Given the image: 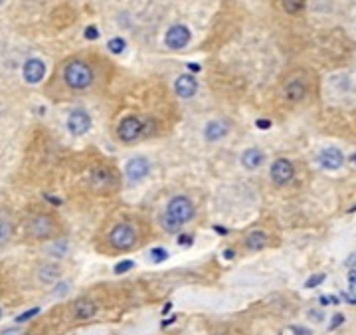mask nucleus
<instances>
[{
	"label": "nucleus",
	"mask_w": 356,
	"mask_h": 335,
	"mask_svg": "<svg viewBox=\"0 0 356 335\" xmlns=\"http://www.w3.org/2000/svg\"><path fill=\"white\" fill-rule=\"evenodd\" d=\"M63 78H65V84L69 88H73V90H85L91 84L93 74H91V70H89L87 64H83V62H71L65 68Z\"/></svg>",
	"instance_id": "nucleus-1"
},
{
	"label": "nucleus",
	"mask_w": 356,
	"mask_h": 335,
	"mask_svg": "<svg viewBox=\"0 0 356 335\" xmlns=\"http://www.w3.org/2000/svg\"><path fill=\"white\" fill-rule=\"evenodd\" d=\"M166 214H168L172 220H176L178 224H184L194 216V206H192V202H190L186 196H174V198L170 200V204H168Z\"/></svg>",
	"instance_id": "nucleus-2"
},
{
	"label": "nucleus",
	"mask_w": 356,
	"mask_h": 335,
	"mask_svg": "<svg viewBox=\"0 0 356 335\" xmlns=\"http://www.w3.org/2000/svg\"><path fill=\"white\" fill-rule=\"evenodd\" d=\"M109 240H111V244H113L115 248H119V250H127V248H131V246L135 244V240H137V232H135V228H133L131 224H127V222L117 224V226L113 228Z\"/></svg>",
	"instance_id": "nucleus-3"
},
{
	"label": "nucleus",
	"mask_w": 356,
	"mask_h": 335,
	"mask_svg": "<svg viewBox=\"0 0 356 335\" xmlns=\"http://www.w3.org/2000/svg\"><path fill=\"white\" fill-rule=\"evenodd\" d=\"M141 131H143V123L137 117H125L117 129L119 139H123V141H135Z\"/></svg>",
	"instance_id": "nucleus-4"
},
{
	"label": "nucleus",
	"mask_w": 356,
	"mask_h": 335,
	"mask_svg": "<svg viewBox=\"0 0 356 335\" xmlns=\"http://www.w3.org/2000/svg\"><path fill=\"white\" fill-rule=\"evenodd\" d=\"M188 40H190V32L184 26H172L168 30V34H166V46L172 48V50L184 48L188 44Z\"/></svg>",
	"instance_id": "nucleus-5"
},
{
	"label": "nucleus",
	"mask_w": 356,
	"mask_h": 335,
	"mask_svg": "<svg viewBox=\"0 0 356 335\" xmlns=\"http://www.w3.org/2000/svg\"><path fill=\"white\" fill-rule=\"evenodd\" d=\"M271 178L277 182V184H285L293 178V165L287 161V159H277L271 167Z\"/></svg>",
	"instance_id": "nucleus-6"
},
{
	"label": "nucleus",
	"mask_w": 356,
	"mask_h": 335,
	"mask_svg": "<svg viewBox=\"0 0 356 335\" xmlns=\"http://www.w3.org/2000/svg\"><path fill=\"white\" fill-rule=\"evenodd\" d=\"M89 127H91V117L85 112H73L67 119V129L75 135L85 133Z\"/></svg>",
	"instance_id": "nucleus-7"
},
{
	"label": "nucleus",
	"mask_w": 356,
	"mask_h": 335,
	"mask_svg": "<svg viewBox=\"0 0 356 335\" xmlns=\"http://www.w3.org/2000/svg\"><path fill=\"white\" fill-rule=\"evenodd\" d=\"M46 74V66L40 60H28L24 64V80L28 84H38Z\"/></svg>",
	"instance_id": "nucleus-8"
},
{
	"label": "nucleus",
	"mask_w": 356,
	"mask_h": 335,
	"mask_svg": "<svg viewBox=\"0 0 356 335\" xmlns=\"http://www.w3.org/2000/svg\"><path fill=\"white\" fill-rule=\"evenodd\" d=\"M149 172V161L143 159V157H137V159H131L127 163V176L133 178V180H141L145 178Z\"/></svg>",
	"instance_id": "nucleus-9"
},
{
	"label": "nucleus",
	"mask_w": 356,
	"mask_h": 335,
	"mask_svg": "<svg viewBox=\"0 0 356 335\" xmlns=\"http://www.w3.org/2000/svg\"><path fill=\"white\" fill-rule=\"evenodd\" d=\"M196 90H198V84L192 76H180L176 80V94L180 98H192L196 94Z\"/></svg>",
	"instance_id": "nucleus-10"
},
{
	"label": "nucleus",
	"mask_w": 356,
	"mask_h": 335,
	"mask_svg": "<svg viewBox=\"0 0 356 335\" xmlns=\"http://www.w3.org/2000/svg\"><path fill=\"white\" fill-rule=\"evenodd\" d=\"M30 232H32L36 238H48L51 234V220L48 216H36V218L30 222Z\"/></svg>",
	"instance_id": "nucleus-11"
},
{
	"label": "nucleus",
	"mask_w": 356,
	"mask_h": 335,
	"mask_svg": "<svg viewBox=\"0 0 356 335\" xmlns=\"http://www.w3.org/2000/svg\"><path fill=\"white\" fill-rule=\"evenodd\" d=\"M343 161H345L343 153L339 149H335V147L323 151V155H321V163H323L325 168H339L343 165Z\"/></svg>",
	"instance_id": "nucleus-12"
},
{
	"label": "nucleus",
	"mask_w": 356,
	"mask_h": 335,
	"mask_svg": "<svg viewBox=\"0 0 356 335\" xmlns=\"http://www.w3.org/2000/svg\"><path fill=\"white\" fill-rule=\"evenodd\" d=\"M95 304L91 302V300H77L75 302V306H73V316L75 318H79V320H89V318H93L95 316Z\"/></svg>",
	"instance_id": "nucleus-13"
},
{
	"label": "nucleus",
	"mask_w": 356,
	"mask_h": 335,
	"mask_svg": "<svg viewBox=\"0 0 356 335\" xmlns=\"http://www.w3.org/2000/svg\"><path fill=\"white\" fill-rule=\"evenodd\" d=\"M228 133V125L224 121H210L204 129V135L208 141H218Z\"/></svg>",
	"instance_id": "nucleus-14"
},
{
	"label": "nucleus",
	"mask_w": 356,
	"mask_h": 335,
	"mask_svg": "<svg viewBox=\"0 0 356 335\" xmlns=\"http://www.w3.org/2000/svg\"><path fill=\"white\" fill-rule=\"evenodd\" d=\"M263 161H265V155H263L259 149H248V151L242 155V163H244L246 168H257Z\"/></svg>",
	"instance_id": "nucleus-15"
},
{
	"label": "nucleus",
	"mask_w": 356,
	"mask_h": 335,
	"mask_svg": "<svg viewBox=\"0 0 356 335\" xmlns=\"http://www.w3.org/2000/svg\"><path fill=\"white\" fill-rule=\"evenodd\" d=\"M38 278L42 280L44 284H51V282H55V280L59 278V268L55 264H46V266L40 268Z\"/></svg>",
	"instance_id": "nucleus-16"
},
{
	"label": "nucleus",
	"mask_w": 356,
	"mask_h": 335,
	"mask_svg": "<svg viewBox=\"0 0 356 335\" xmlns=\"http://www.w3.org/2000/svg\"><path fill=\"white\" fill-rule=\"evenodd\" d=\"M285 94H287V100L299 102V100H303V96H305V86H303L301 82H291V84H287Z\"/></svg>",
	"instance_id": "nucleus-17"
},
{
	"label": "nucleus",
	"mask_w": 356,
	"mask_h": 335,
	"mask_svg": "<svg viewBox=\"0 0 356 335\" xmlns=\"http://www.w3.org/2000/svg\"><path fill=\"white\" fill-rule=\"evenodd\" d=\"M265 242H267V236L263 234V232H252L248 238H246V246L248 248H252V250H259V248H263L265 246Z\"/></svg>",
	"instance_id": "nucleus-18"
},
{
	"label": "nucleus",
	"mask_w": 356,
	"mask_h": 335,
	"mask_svg": "<svg viewBox=\"0 0 356 335\" xmlns=\"http://www.w3.org/2000/svg\"><path fill=\"white\" fill-rule=\"evenodd\" d=\"M111 174L107 172V170H103V168H97V170H93V174H91V178H93V182L97 184V182H101V184H109V178Z\"/></svg>",
	"instance_id": "nucleus-19"
},
{
	"label": "nucleus",
	"mask_w": 356,
	"mask_h": 335,
	"mask_svg": "<svg viewBox=\"0 0 356 335\" xmlns=\"http://www.w3.org/2000/svg\"><path fill=\"white\" fill-rule=\"evenodd\" d=\"M162 224H164V230H166V232H170V234H174V232H178V230H180V224L176 222V220H172L168 214H164V216H162Z\"/></svg>",
	"instance_id": "nucleus-20"
},
{
	"label": "nucleus",
	"mask_w": 356,
	"mask_h": 335,
	"mask_svg": "<svg viewBox=\"0 0 356 335\" xmlns=\"http://www.w3.org/2000/svg\"><path fill=\"white\" fill-rule=\"evenodd\" d=\"M109 50H111L113 54H121V52L125 50V40H123V38H113V40H109Z\"/></svg>",
	"instance_id": "nucleus-21"
},
{
	"label": "nucleus",
	"mask_w": 356,
	"mask_h": 335,
	"mask_svg": "<svg viewBox=\"0 0 356 335\" xmlns=\"http://www.w3.org/2000/svg\"><path fill=\"white\" fill-rule=\"evenodd\" d=\"M38 314H40V308H34V310H30V312H24L22 316H18V318H16V322H18V324H24V322L32 320V318H34V316H38Z\"/></svg>",
	"instance_id": "nucleus-22"
},
{
	"label": "nucleus",
	"mask_w": 356,
	"mask_h": 335,
	"mask_svg": "<svg viewBox=\"0 0 356 335\" xmlns=\"http://www.w3.org/2000/svg\"><path fill=\"white\" fill-rule=\"evenodd\" d=\"M10 224L6 222L4 218H0V242H4V240H8V236H10Z\"/></svg>",
	"instance_id": "nucleus-23"
},
{
	"label": "nucleus",
	"mask_w": 356,
	"mask_h": 335,
	"mask_svg": "<svg viewBox=\"0 0 356 335\" xmlns=\"http://www.w3.org/2000/svg\"><path fill=\"white\" fill-rule=\"evenodd\" d=\"M135 264L133 262H129V260H125V262H119L117 266H115V274H123V272H127V270H131Z\"/></svg>",
	"instance_id": "nucleus-24"
},
{
	"label": "nucleus",
	"mask_w": 356,
	"mask_h": 335,
	"mask_svg": "<svg viewBox=\"0 0 356 335\" xmlns=\"http://www.w3.org/2000/svg\"><path fill=\"white\" fill-rule=\"evenodd\" d=\"M151 256H153V260H156V262H162V260L168 258L166 250H162V248H154L153 252H151Z\"/></svg>",
	"instance_id": "nucleus-25"
},
{
	"label": "nucleus",
	"mask_w": 356,
	"mask_h": 335,
	"mask_svg": "<svg viewBox=\"0 0 356 335\" xmlns=\"http://www.w3.org/2000/svg\"><path fill=\"white\" fill-rule=\"evenodd\" d=\"M321 282H325V274H317V276L309 278L305 282V288H315V286H319Z\"/></svg>",
	"instance_id": "nucleus-26"
},
{
	"label": "nucleus",
	"mask_w": 356,
	"mask_h": 335,
	"mask_svg": "<svg viewBox=\"0 0 356 335\" xmlns=\"http://www.w3.org/2000/svg\"><path fill=\"white\" fill-rule=\"evenodd\" d=\"M283 8L287 12H297V10L303 8V2H283Z\"/></svg>",
	"instance_id": "nucleus-27"
},
{
	"label": "nucleus",
	"mask_w": 356,
	"mask_h": 335,
	"mask_svg": "<svg viewBox=\"0 0 356 335\" xmlns=\"http://www.w3.org/2000/svg\"><path fill=\"white\" fill-rule=\"evenodd\" d=\"M85 38H89V40H95V38H99V30H97L95 26H89V28H85Z\"/></svg>",
	"instance_id": "nucleus-28"
},
{
	"label": "nucleus",
	"mask_w": 356,
	"mask_h": 335,
	"mask_svg": "<svg viewBox=\"0 0 356 335\" xmlns=\"http://www.w3.org/2000/svg\"><path fill=\"white\" fill-rule=\"evenodd\" d=\"M343 322H345V316H341V314H337V316L333 318V324L329 326V330H337V328H339V326H341Z\"/></svg>",
	"instance_id": "nucleus-29"
},
{
	"label": "nucleus",
	"mask_w": 356,
	"mask_h": 335,
	"mask_svg": "<svg viewBox=\"0 0 356 335\" xmlns=\"http://www.w3.org/2000/svg\"><path fill=\"white\" fill-rule=\"evenodd\" d=\"M255 125H257L259 129H269V127H271V121H269V119H257Z\"/></svg>",
	"instance_id": "nucleus-30"
},
{
	"label": "nucleus",
	"mask_w": 356,
	"mask_h": 335,
	"mask_svg": "<svg viewBox=\"0 0 356 335\" xmlns=\"http://www.w3.org/2000/svg\"><path fill=\"white\" fill-rule=\"evenodd\" d=\"M349 278H351V290L355 292L356 290V270H353V272L349 274Z\"/></svg>",
	"instance_id": "nucleus-31"
},
{
	"label": "nucleus",
	"mask_w": 356,
	"mask_h": 335,
	"mask_svg": "<svg viewBox=\"0 0 356 335\" xmlns=\"http://www.w3.org/2000/svg\"><path fill=\"white\" fill-rule=\"evenodd\" d=\"M190 242H192L190 236H180V238H178V244H182V246H188Z\"/></svg>",
	"instance_id": "nucleus-32"
},
{
	"label": "nucleus",
	"mask_w": 356,
	"mask_h": 335,
	"mask_svg": "<svg viewBox=\"0 0 356 335\" xmlns=\"http://www.w3.org/2000/svg\"><path fill=\"white\" fill-rule=\"evenodd\" d=\"M293 332H295V335H311V332L303 330V328H293Z\"/></svg>",
	"instance_id": "nucleus-33"
},
{
	"label": "nucleus",
	"mask_w": 356,
	"mask_h": 335,
	"mask_svg": "<svg viewBox=\"0 0 356 335\" xmlns=\"http://www.w3.org/2000/svg\"><path fill=\"white\" fill-rule=\"evenodd\" d=\"M224 256H226L228 260H232V258H236V252H232V250H226V252H224Z\"/></svg>",
	"instance_id": "nucleus-34"
},
{
	"label": "nucleus",
	"mask_w": 356,
	"mask_h": 335,
	"mask_svg": "<svg viewBox=\"0 0 356 335\" xmlns=\"http://www.w3.org/2000/svg\"><path fill=\"white\" fill-rule=\"evenodd\" d=\"M188 68H190V72H200V66H198V64H188Z\"/></svg>",
	"instance_id": "nucleus-35"
},
{
	"label": "nucleus",
	"mask_w": 356,
	"mask_h": 335,
	"mask_svg": "<svg viewBox=\"0 0 356 335\" xmlns=\"http://www.w3.org/2000/svg\"><path fill=\"white\" fill-rule=\"evenodd\" d=\"M2 335H22L20 332H16V330H8V332H4Z\"/></svg>",
	"instance_id": "nucleus-36"
},
{
	"label": "nucleus",
	"mask_w": 356,
	"mask_h": 335,
	"mask_svg": "<svg viewBox=\"0 0 356 335\" xmlns=\"http://www.w3.org/2000/svg\"><path fill=\"white\" fill-rule=\"evenodd\" d=\"M0 318H2V310H0Z\"/></svg>",
	"instance_id": "nucleus-37"
}]
</instances>
